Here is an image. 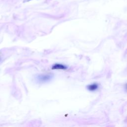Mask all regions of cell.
Segmentation results:
<instances>
[{
	"mask_svg": "<svg viewBox=\"0 0 127 127\" xmlns=\"http://www.w3.org/2000/svg\"><path fill=\"white\" fill-rule=\"evenodd\" d=\"M53 75L51 74H40L37 77L36 79L39 83H46L48 82L52 78Z\"/></svg>",
	"mask_w": 127,
	"mask_h": 127,
	"instance_id": "6da1fadb",
	"label": "cell"
},
{
	"mask_svg": "<svg viewBox=\"0 0 127 127\" xmlns=\"http://www.w3.org/2000/svg\"><path fill=\"white\" fill-rule=\"evenodd\" d=\"M52 68L54 70H66L67 68V67L60 64H55L53 66Z\"/></svg>",
	"mask_w": 127,
	"mask_h": 127,
	"instance_id": "7a4b0ae2",
	"label": "cell"
},
{
	"mask_svg": "<svg viewBox=\"0 0 127 127\" xmlns=\"http://www.w3.org/2000/svg\"><path fill=\"white\" fill-rule=\"evenodd\" d=\"M0 61H1V57H0Z\"/></svg>",
	"mask_w": 127,
	"mask_h": 127,
	"instance_id": "5b68a950",
	"label": "cell"
},
{
	"mask_svg": "<svg viewBox=\"0 0 127 127\" xmlns=\"http://www.w3.org/2000/svg\"><path fill=\"white\" fill-rule=\"evenodd\" d=\"M126 88H127V84L126 85Z\"/></svg>",
	"mask_w": 127,
	"mask_h": 127,
	"instance_id": "277c9868",
	"label": "cell"
},
{
	"mask_svg": "<svg viewBox=\"0 0 127 127\" xmlns=\"http://www.w3.org/2000/svg\"><path fill=\"white\" fill-rule=\"evenodd\" d=\"M98 88V86L96 84V83H94V84H90L89 85H88V89L90 90V91H94L96 90Z\"/></svg>",
	"mask_w": 127,
	"mask_h": 127,
	"instance_id": "3957f363",
	"label": "cell"
}]
</instances>
